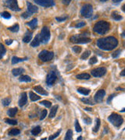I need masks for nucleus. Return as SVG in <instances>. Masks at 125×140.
I'll return each instance as SVG.
<instances>
[{
    "instance_id": "obj_1",
    "label": "nucleus",
    "mask_w": 125,
    "mask_h": 140,
    "mask_svg": "<svg viewBox=\"0 0 125 140\" xmlns=\"http://www.w3.org/2000/svg\"><path fill=\"white\" fill-rule=\"evenodd\" d=\"M118 45V41L114 37L100 38L97 41V46L104 51H111Z\"/></svg>"
},
{
    "instance_id": "obj_2",
    "label": "nucleus",
    "mask_w": 125,
    "mask_h": 140,
    "mask_svg": "<svg viewBox=\"0 0 125 140\" xmlns=\"http://www.w3.org/2000/svg\"><path fill=\"white\" fill-rule=\"evenodd\" d=\"M110 28V23L106 21L102 20L99 21L95 24L93 28V31H95L97 34H105V33L109 31V30Z\"/></svg>"
},
{
    "instance_id": "obj_3",
    "label": "nucleus",
    "mask_w": 125,
    "mask_h": 140,
    "mask_svg": "<svg viewBox=\"0 0 125 140\" xmlns=\"http://www.w3.org/2000/svg\"><path fill=\"white\" fill-rule=\"evenodd\" d=\"M108 120L110 121L111 124H113L115 127H120V126L123 124V117L118 114L113 113L110 116L108 117Z\"/></svg>"
},
{
    "instance_id": "obj_4",
    "label": "nucleus",
    "mask_w": 125,
    "mask_h": 140,
    "mask_svg": "<svg viewBox=\"0 0 125 140\" xmlns=\"http://www.w3.org/2000/svg\"><path fill=\"white\" fill-rule=\"evenodd\" d=\"M86 34H78L75 35L70 37L71 42L73 43H77V44H85V43H89L91 42V39L87 37H85Z\"/></svg>"
},
{
    "instance_id": "obj_5",
    "label": "nucleus",
    "mask_w": 125,
    "mask_h": 140,
    "mask_svg": "<svg viewBox=\"0 0 125 140\" xmlns=\"http://www.w3.org/2000/svg\"><path fill=\"white\" fill-rule=\"evenodd\" d=\"M92 13H93L92 5L90 4H86L85 5H83L81 10H80V14L84 16V17L89 18L92 16Z\"/></svg>"
},
{
    "instance_id": "obj_6",
    "label": "nucleus",
    "mask_w": 125,
    "mask_h": 140,
    "mask_svg": "<svg viewBox=\"0 0 125 140\" xmlns=\"http://www.w3.org/2000/svg\"><path fill=\"white\" fill-rule=\"evenodd\" d=\"M40 35V41L42 43H47L50 39V31L47 27H44L41 29Z\"/></svg>"
},
{
    "instance_id": "obj_7",
    "label": "nucleus",
    "mask_w": 125,
    "mask_h": 140,
    "mask_svg": "<svg viewBox=\"0 0 125 140\" xmlns=\"http://www.w3.org/2000/svg\"><path fill=\"white\" fill-rule=\"evenodd\" d=\"M54 56L53 52L52 51H41L39 54H38V58L41 60L42 62H49L50 60L52 59V58Z\"/></svg>"
},
{
    "instance_id": "obj_8",
    "label": "nucleus",
    "mask_w": 125,
    "mask_h": 140,
    "mask_svg": "<svg viewBox=\"0 0 125 140\" xmlns=\"http://www.w3.org/2000/svg\"><path fill=\"white\" fill-rule=\"evenodd\" d=\"M56 79H57L56 73H55L54 71H51V72L48 74V76H47L46 83L48 84L49 86H52V85H53L55 83Z\"/></svg>"
},
{
    "instance_id": "obj_9",
    "label": "nucleus",
    "mask_w": 125,
    "mask_h": 140,
    "mask_svg": "<svg viewBox=\"0 0 125 140\" xmlns=\"http://www.w3.org/2000/svg\"><path fill=\"white\" fill-rule=\"evenodd\" d=\"M105 72H106V68L104 67H99L95 68V69H93L91 72V75L95 76V77H100V76H104Z\"/></svg>"
},
{
    "instance_id": "obj_10",
    "label": "nucleus",
    "mask_w": 125,
    "mask_h": 140,
    "mask_svg": "<svg viewBox=\"0 0 125 140\" xmlns=\"http://www.w3.org/2000/svg\"><path fill=\"white\" fill-rule=\"evenodd\" d=\"M35 2L44 7H51L55 5V2L52 0H35Z\"/></svg>"
},
{
    "instance_id": "obj_11",
    "label": "nucleus",
    "mask_w": 125,
    "mask_h": 140,
    "mask_svg": "<svg viewBox=\"0 0 125 140\" xmlns=\"http://www.w3.org/2000/svg\"><path fill=\"white\" fill-rule=\"evenodd\" d=\"M105 95V91L104 90H100L98 92L95 93L94 99H95V101L96 103H101L103 100V98Z\"/></svg>"
},
{
    "instance_id": "obj_12",
    "label": "nucleus",
    "mask_w": 125,
    "mask_h": 140,
    "mask_svg": "<svg viewBox=\"0 0 125 140\" xmlns=\"http://www.w3.org/2000/svg\"><path fill=\"white\" fill-rule=\"evenodd\" d=\"M5 3H6V6L9 7L11 10H13V11L20 10V8H19L18 4H17V1H15V0H10V1L5 2Z\"/></svg>"
},
{
    "instance_id": "obj_13",
    "label": "nucleus",
    "mask_w": 125,
    "mask_h": 140,
    "mask_svg": "<svg viewBox=\"0 0 125 140\" xmlns=\"http://www.w3.org/2000/svg\"><path fill=\"white\" fill-rule=\"evenodd\" d=\"M27 13H29L30 15L38 12V9L37 6L32 5L31 3H30V2H27Z\"/></svg>"
},
{
    "instance_id": "obj_14",
    "label": "nucleus",
    "mask_w": 125,
    "mask_h": 140,
    "mask_svg": "<svg viewBox=\"0 0 125 140\" xmlns=\"http://www.w3.org/2000/svg\"><path fill=\"white\" fill-rule=\"evenodd\" d=\"M27 93L24 92L21 93V96H20V100H19V106L20 107H23L24 106L25 104H27Z\"/></svg>"
},
{
    "instance_id": "obj_15",
    "label": "nucleus",
    "mask_w": 125,
    "mask_h": 140,
    "mask_svg": "<svg viewBox=\"0 0 125 140\" xmlns=\"http://www.w3.org/2000/svg\"><path fill=\"white\" fill-rule=\"evenodd\" d=\"M40 42H41L40 35H36L35 37L34 38V40H33L31 41V43H30V46L35 48V47H38V45H40Z\"/></svg>"
},
{
    "instance_id": "obj_16",
    "label": "nucleus",
    "mask_w": 125,
    "mask_h": 140,
    "mask_svg": "<svg viewBox=\"0 0 125 140\" xmlns=\"http://www.w3.org/2000/svg\"><path fill=\"white\" fill-rule=\"evenodd\" d=\"M34 90L38 93H39V94H41V95H45V96L48 95V93H47L45 90H44L41 86H35L34 87Z\"/></svg>"
},
{
    "instance_id": "obj_17",
    "label": "nucleus",
    "mask_w": 125,
    "mask_h": 140,
    "mask_svg": "<svg viewBox=\"0 0 125 140\" xmlns=\"http://www.w3.org/2000/svg\"><path fill=\"white\" fill-rule=\"evenodd\" d=\"M31 38H32V33L30 32L29 31H27L26 34H25V36H24V39H23L24 42H25V43L30 42V41H31Z\"/></svg>"
},
{
    "instance_id": "obj_18",
    "label": "nucleus",
    "mask_w": 125,
    "mask_h": 140,
    "mask_svg": "<svg viewBox=\"0 0 125 140\" xmlns=\"http://www.w3.org/2000/svg\"><path fill=\"white\" fill-rule=\"evenodd\" d=\"M24 69L22 68H13L12 70V72L13 74V76H17L19 75H21L22 73H24Z\"/></svg>"
},
{
    "instance_id": "obj_19",
    "label": "nucleus",
    "mask_w": 125,
    "mask_h": 140,
    "mask_svg": "<svg viewBox=\"0 0 125 140\" xmlns=\"http://www.w3.org/2000/svg\"><path fill=\"white\" fill-rule=\"evenodd\" d=\"M77 92L80 93H81V94H83V95L88 96L90 93L91 90H88V89L84 88V87H80V88L77 89Z\"/></svg>"
},
{
    "instance_id": "obj_20",
    "label": "nucleus",
    "mask_w": 125,
    "mask_h": 140,
    "mask_svg": "<svg viewBox=\"0 0 125 140\" xmlns=\"http://www.w3.org/2000/svg\"><path fill=\"white\" fill-rule=\"evenodd\" d=\"M25 60H27V58H23V59H21V58H18V57H13L12 59V64L13 65H15L16 63L18 62H24Z\"/></svg>"
},
{
    "instance_id": "obj_21",
    "label": "nucleus",
    "mask_w": 125,
    "mask_h": 140,
    "mask_svg": "<svg viewBox=\"0 0 125 140\" xmlns=\"http://www.w3.org/2000/svg\"><path fill=\"white\" fill-rule=\"evenodd\" d=\"M76 78L78 79H90V75L88 73H81L78 74L76 76Z\"/></svg>"
},
{
    "instance_id": "obj_22",
    "label": "nucleus",
    "mask_w": 125,
    "mask_h": 140,
    "mask_svg": "<svg viewBox=\"0 0 125 140\" xmlns=\"http://www.w3.org/2000/svg\"><path fill=\"white\" fill-rule=\"evenodd\" d=\"M27 25H28L30 28H35L36 27H37V25H38V20L36 18H35V19H33V20H31V21H30V22H28V23H27Z\"/></svg>"
},
{
    "instance_id": "obj_23",
    "label": "nucleus",
    "mask_w": 125,
    "mask_h": 140,
    "mask_svg": "<svg viewBox=\"0 0 125 140\" xmlns=\"http://www.w3.org/2000/svg\"><path fill=\"white\" fill-rule=\"evenodd\" d=\"M18 110L16 108H11V109H9L7 111V114L8 115H9L10 117H14L16 114L17 113Z\"/></svg>"
},
{
    "instance_id": "obj_24",
    "label": "nucleus",
    "mask_w": 125,
    "mask_h": 140,
    "mask_svg": "<svg viewBox=\"0 0 125 140\" xmlns=\"http://www.w3.org/2000/svg\"><path fill=\"white\" fill-rule=\"evenodd\" d=\"M29 95H30V100H31V101H36L41 99V97L38 96L37 94H35V93L33 92H30Z\"/></svg>"
},
{
    "instance_id": "obj_25",
    "label": "nucleus",
    "mask_w": 125,
    "mask_h": 140,
    "mask_svg": "<svg viewBox=\"0 0 125 140\" xmlns=\"http://www.w3.org/2000/svg\"><path fill=\"white\" fill-rule=\"evenodd\" d=\"M57 108H58V106L57 105H55L52 108L51 111H50V114H49V117H51V118H52V117H55V114H56V111H57Z\"/></svg>"
},
{
    "instance_id": "obj_26",
    "label": "nucleus",
    "mask_w": 125,
    "mask_h": 140,
    "mask_svg": "<svg viewBox=\"0 0 125 140\" xmlns=\"http://www.w3.org/2000/svg\"><path fill=\"white\" fill-rule=\"evenodd\" d=\"M72 137H73V131H72V130L69 129L66 133L64 140H72Z\"/></svg>"
},
{
    "instance_id": "obj_27",
    "label": "nucleus",
    "mask_w": 125,
    "mask_h": 140,
    "mask_svg": "<svg viewBox=\"0 0 125 140\" xmlns=\"http://www.w3.org/2000/svg\"><path fill=\"white\" fill-rule=\"evenodd\" d=\"M5 52H6V49H5L4 45L2 44H0V59L4 56Z\"/></svg>"
},
{
    "instance_id": "obj_28",
    "label": "nucleus",
    "mask_w": 125,
    "mask_h": 140,
    "mask_svg": "<svg viewBox=\"0 0 125 140\" xmlns=\"http://www.w3.org/2000/svg\"><path fill=\"white\" fill-rule=\"evenodd\" d=\"M40 132H41V128L39 127V126L35 127V128L31 130V134H32L33 135H38Z\"/></svg>"
},
{
    "instance_id": "obj_29",
    "label": "nucleus",
    "mask_w": 125,
    "mask_h": 140,
    "mask_svg": "<svg viewBox=\"0 0 125 140\" xmlns=\"http://www.w3.org/2000/svg\"><path fill=\"white\" fill-rule=\"evenodd\" d=\"M19 80L20 82H30L31 81V78H30V76H21L20 78H19Z\"/></svg>"
},
{
    "instance_id": "obj_30",
    "label": "nucleus",
    "mask_w": 125,
    "mask_h": 140,
    "mask_svg": "<svg viewBox=\"0 0 125 140\" xmlns=\"http://www.w3.org/2000/svg\"><path fill=\"white\" fill-rule=\"evenodd\" d=\"M112 18L115 20H122V16L119 14L117 12H113L112 13Z\"/></svg>"
},
{
    "instance_id": "obj_31",
    "label": "nucleus",
    "mask_w": 125,
    "mask_h": 140,
    "mask_svg": "<svg viewBox=\"0 0 125 140\" xmlns=\"http://www.w3.org/2000/svg\"><path fill=\"white\" fill-rule=\"evenodd\" d=\"M19 134H20V130L16 129V128H12L9 131L10 135H17Z\"/></svg>"
},
{
    "instance_id": "obj_32",
    "label": "nucleus",
    "mask_w": 125,
    "mask_h": 140,
    "mask_svg": "<svg viewBox=\"0 0 125 140\" xmlns=\"http://www.w3.org/2000/svg\"><path fill=\"white\" fill-rule=\"evenodd\" d=\"M99 128H100V119H99V118H96L95 125V127L93 128L92 131H94V132H97V131H99Z\"/></svg>"
},
{
    "instance_id": "obj_33",
    "label": "nucleus",
    "mask_w": 125,
    "mask_h": 140,
    "mask_svg": "<svg viewBox=\"0 0 125 140\" xmlns=\"http://www.w3.org/2000/svg\"><path fill=\"white\" fill-rule=\"evenodd\" d=\"M81 101H83L85 104H90V105H93L94 103L93 102V100H91V99L90 98H82L81 99Z\"/></svg>"
},
{
    "instance_id": "obj_34",
    "label": "nucleus",
    "mask_w": 125,
    "mask_h": 140,
    "mask_svg": "<svg viewBox=\"0 0 125 140\" xmlns=\"http://www.w3.org/2000/svg\"><path fill=\"white\" fill-rule=\"evenodd\" d=\"M90 54H91V51H85L84 52V53H83V54H81V57H80V59H84V60L87 59L88 57L90 55Z\"/></svg>"
},
{
    "instance_id": "obj_35",
    "label": "nucleus",
    "mask_w": 125,
    "mask_h": 140,
    "mask_svg": "<svg viewBox=\"0 0 125 140\" xmlns=\"http://www.w3.org/2000/svg\"><path fill=\"white\" fill-rule=\"evenodd\" d=\"M2 104H3L4 106H9L10 104L11 103V99L9 97H6V98H4L3 100H2Z\"/></svg>"
},
{
    "instance_id": "obj_36",
    "label": "nucleus",
    "mask_w": 125,
    "mask_h": 140,
    "mask_svg": "<svg viewBox=\"0 0 125 140\" xmlns=\"http://www.w3.org/2000/svg\"><path fill=\"white\" fill-rule=\"evenodd\" d=\"M19 29H20V27H19L18 24H15L14 26L11 27H9V30L13 32H17L19 31Z\"/></svg>"
},
{
    "instance_id": "obj_37",
    "label": "nucleus",
    "mask_w": 125,
    "mask_h": 140,
    "mask_svg": "<svg viewBox=\"0 0 125 140\" xmlns=\"http://www.w3.org/2000/svg\"><path fill=\"white\" fill-rule=\"evenodd\" d=\"M5 122L8 123L10 125H17V122L16 120H13V119H10V118H6L5 120Z\"/></svg>"
},
{
    "instance_id": "obj_38",
    "label": "nucleus",
    "mask_w": 125,
    "mask_h": 140,
    "mask_svg": "<svg viewBox=\"0 0 125 140\" xmlns=\"http://www.w3.org/2000/svg\"><path fill=\"white\" fill-rule=\"evenodd\" d=\"M75 129H76V131H77V132H80L81 130H82L77 120H75Z\"/></svg>"
},
{
    "instance_id": "obj_39",
    "label": "nucleus",
    "mask_w": 125,
    "mask_h": 140,
    "mask_svg": "<svg viewBox=\"0 0 125 140\" xmlns=\"http://www.w3.org/2000/svg\"><path fill=\"white\" fill-rule=\"evenodd\" d=\"M40 104H42V105H44V106H45L46 108H50V107L52 106V103L48 100H43V101H41Z\"/></svg>"
},
{
    "instance_id": "obj_40",
    "label": "nucleus",
    "mask_w": 125,
    "mask_h": 140,
    "mask_svg": "<svg viewBox=\"0 0 125 140\" xmlns=\"http://www.w3.org/2000/svg\"><path fill=\"white\" fill-rule=\"evenodd\" d=\"M60 132H61V130H59L57 131L56 133H55L54 135H50L49 136V140H53V139H55L56 137H58L60 135Z\"/></svg>"
},
{
    "instance_id": "obj_41",
    "label": "nucleus",
    "mask_w": 125,
    "mask_h": 140,
    "mask_svg": "<svg viewBox=\"0 0 125 140\" xmlns=\"http://www.w3.org/2000/svg\"><path fill=\"white\" fill-rule=\"evenodd\" d=\"M1 16H2L3 18H5V19H10V18L11 17L10 13H8V12H3V13H2Z\"/></svg>"
},
{
    "instance_id": "obj_42",
    "label": "nucleus",
    "mask_w": 125,
    "mask_h": 140,
    "mask_svg": "<svg viewBox=\"0 0 125 140\" xmlns=\"http://www.w3.org/2000/svg\"><path fill=\"white\" fill-rule=\"evenodd\" d=\"M86 25V23H85V22L84 21H81V22H78L76 25H75V27H77V28H80V27H85Z\"/></svg>"
},
{
    "instance_id": "obj_43",
    "label": "nucleus",
    "mask_w": 125,
    "mask_h": 140,
    "mask_svg": "<svg viewBox=\"0 0 125 140\" xmlns=\"http://www.w3.org/2000/svg\"><path fill=\"white\" fill-rule=\"evenodd\" d=\"M73 51L75 53H80V52L81 51V48L79 46H74L73 47Z\"/></svg>"
},
{
    "instance_id": "obj_44",
    "label": "nucleus",
    "mask_w": 125,
    "mask_h": 140,
    "mask_svg": "<svg viewBox=\"0 0 125 140\" xmlns=\"http://www.w3.org/2000/svg\"><path fill=\"white\" fill-rule=\"evenodd\" d=\"M120 52H121V50H120V49H119V50H116V51H114V52H113V53L112 54V57H113V58H116V57H118L119 55H120Z\"/></svg>"
},
{
    "instance_id": "obj_45",
    "label": "nucleus",
    "mask_w": 125,
    "mask_h": 140,
    "mask_svg": "<svg viewBox=\"0 0 125 140\" xmlns=\"http://www.w3.org/2000/svg\"><path fill=\"white\" fill-rule=\"evenodd\" d=\"M97 58L96 57H92L91 58V59L89 60V64L90 65H93V64H95V63L97 62Z\"/></svg>"
},
{
    "instance_id": "obj_46",
    "label": "nucleus",
    "mask_w": 125,
    "mask_h": 140,
    "mask_svg": "<svg viewBox=\"0 0 125 140\" xmlns=\"http://www.w3.org/2000/svg\"><path fill=\"white\" fill-rule=\"evenodd\" d=\"M46 115H47V111H46V110H43V111H41L40 119H41V120H43V119L46 117Z\"/></svg>"
},
{
    "instance_id": "obj_47",
    "label": "nucleus",
    "mask_w": 125,
    "mask_h": 140,
    "mask_svg": "<svg viewBox=\"0 0 125 140\" xmlns=\"http://www.w3.org/2000/svg\"><path fill=\"white\" fill-rule=\"evenodd\" d=\"M84 122H85V124L90 125L91 123V119L88 117H84Z\"/></svg>"
},
{
    "instance_id": "obj_48",
    "label": "nucleus",
    "mask_w": 125,
    "mask_h": 140,
    "mask_svg": "<svg viewBox=\"0 0 125 140\" xmlns=\"http://www.w3.org/2000/svg\"><path fill=\"white\" fill-rule=\"evenodd\" d=\"M21 16H22V17H23V18H25V19H27V18L30 17V16H31V15H30L29 13L26 12V13H22V15H21Z\"/></svg>"
},
{
    "instance_id": "obj_49",
    "label": "nucleus",
    "mask_w": 125,
    "mask_h": 140,
    "mask_svg": "<svg viewBox=\"0 0 125 140\" xmlns=\"http://www.w3.org/2000/svg\"><path fill=\"white\" fill-rule=\"evenodd\" d=\"M66 19H67V16H64V17H55V20L59 22H62V21H64L66 20Z\"/></svg>"
},
{
    "instance_id": "obj_50",
    "label": "nucleus",
    "mask_w": 125,
    "mask_h": 140,
    "mask_svg": "<svg viewBox=\"0 0 125 140\" xmlns=\"http://www.w3.org/2000/svg\"><path fill=\"white\" fill-rule=\"evenodd\" d=\"M115 97V94H112V95H110V97L108 98V100H107V104H110V101H111V100H112V99L113 98Z\"/></svg>"
},
{
    "instance_id": "obj_51",
    "label": "nucleus",
    "mask_w": 125,
    "mask_h": 140,
    "mask_svg": "<svg viewBox=\"0 0 125 140\" xmlns=\"http://www.w3.org/2000/svg\"><path fill=\"white\" fill-rule=\"evenodd\" d=\"M13 43V40H5V44L7 45H10Z\"/></svg>"
},
{
    "instance_id": "obj_52",
    "label": "nucleus",
    "mask_w": 125,
    "mask_h": 140,
    "mask_svg": "<svg viewBox=\"0 0 125 140\" xmlns=\"http://www.w3.org/2000/svg\"><path fill=\"white\" fill-rule=\"evenodd\" d=\"M62 2L63 4H65V5H68L70 2V0H69V1H65V0H63Z\"/></svg>"
},
{
    "instance_id": "obj_53",
    "label": "nucleus",
    "mask_w": 125,
    "mask_h": 140,
    "mask_svg": "<svg viewBox=\"0 0 125 140\" xmlns=\"http://www.w3.org/2000/svg\"><path fill=\"white\" fill-rule=\"evenodd\" d=\"M121 2V0H116V1H115V0H113V3H115V4L118 3V2Z\"/></svg>"
},
{
    "instance_id": "obj_54",
    "label": "nucleus",
    "mask_w": 125,
    "mask_h": 140,
    "mask_svg": "<svg viewBox=\"0 0 125 140\" xmlns=\"http://www.w3.org/2000/svg\"><path fill=\"white\" fill-rule=\"evenodd\" d=\"M120 75H121V76H125V68H124V69L123 71H122L121 72H120Z\"/></svg>"
},
{
    "instance_id": "obj_55",
    "label": "nucleus",
    "mask_w": 125,
    "mask_h": 140,
    "mask_svg": "<svg viewBox=\"0 0 125 140\" xmlns=\"http://www.w3.org/2000/svg\"><path fill=\"white\" fill-rule=\"evenodd\" d=\"M77 140H83V137L82 136H79L78 138H77Z\"/></svg>"
},
{
    "instance_id": "obj_56",
    "label": "nucleus",
    "mask_w": 125,
    "mask_h": 140,
    "mask_svg": "<svg viewBox=\"0 0 125 140\" xmlns=\"http://www.w3.org/2000/svg\"><path fill=\"white\" fill-rule=\"evenodd\" d=\"M122 10H123L124 12H125V4L123 5V6H122Z\"/></svg>"
},
{
    "instance_id": "obj_57",
    "label": "nucleus",
    "mask_w": 125,
    "mask_h": 140,
    "mask_svg": "<svg viewBox=\"0 0 125 140\" xmlns=\"http://www.w3.org/2000/svg\"><path fill=\"white\" fill-rule=\"evenodd\" d=\"M122 37H125V31H124L123 33H122Z\"/></svg>"
},
{
    "instance_id": "obj_58",
    "label": "nucleus",
    "mask_w": 125,
    "mask_h": 140,
    "mask_svg": "<svg viewBox=\"0 0 125 140\" xmlns=\"http://www.w3.org/2000/svg\"><path fill=\"white\" fill-rule=\"evenodd\" d=\"M85 110H86V111H91V108H85Z\"/></svg>"
},
{
    "instance_id": "obj_59",
    "label": "nucleus",
    "mask_w": 125,
    "mask_h": 140,
    "mask_svg": "<svg viewBox=\"0 0 125 140\" xmlns=\"http://www.w3.org/2000/svg\"><path fill=\"white\" fill-rule=\"evenodd\" d=\"M121 112H125V108H124L123 110H121Z\"/></svg>"
},
{
    "instance_id": "obj_60",
    "label": "nucleus",
    "mask_w": 125,
    "mask_h": 140,
    "mask_svg": "<svg viewBox=\"0 0 125 140\" xmlns=\"http://www.w3.org/2000/svg\"><path fill=\"white\" fill-rule=\"evenodd\" d=\"M41 140H46V138H44V139H41Z\"/></svg>"
},
{
    "instance_id": "obj_61",
    "label": "nucleus",
    "mask_w": 125,
    "mask_h": 140,
    "mask_svg": "<svg viewBox=\"0 0 125 140\" xmlns=\"http://www.w3.org/2000/svg\"><path fill=\"white\" fill-rule=\"evenodd\" d=\"M30 140H35V139H30Z\"/></svg>"
},
{
    "instance_id": "obj_62",
    "label": "nucleus",
    "mask_w": 125,
    "mask_h": 140,
    "mask_svg": "<svg viewBox=\"0 0 125 140\" xmlns=\"http://www.w3.org/2000/svg\"><path fill=\"white\" fill-rule=\"evenodd\" d=\"M11 140H16V139H11Z\"/></svg>"
},
{
    "instance_id": "obj_63",
    "label": "nucleus",
    "mask_w": 125,
    "mask_h": 140,
    "mask_svg": "<svg viewBox=\"0 0 125 140\" xmlns=\"http://www.w3.org/2000/svg\"><path fill=\"white\" fill-rule=\"evenodd\" d=\"M124 46H125V42H124Z\"/></svg>"
}]
</instances>
